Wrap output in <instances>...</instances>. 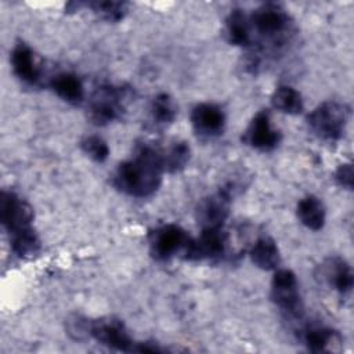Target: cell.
<instances>
[{
	"label": "cell",
	"instance_id": "cell-16",
	"mask_svg": "<svg viewBox=\"0 0 354 354\" xmlns=\"http://www.w3.org/2000/svg\"><path fill=\"white\" fill-rule=\"evenodd\" d=\"M296 214L299 221L311 231H319L325 225V205L315 195H307L301 198L297 203Z\"/></svg>",
	"mask_w": 354,
	"mask_h": 354
},
{
	"label": "cell",
	"instance_id": "cell-20",
	"mask_svg": "<svg viewBox=\"0 0 354 354\" xmlns=\"http://www.w3.org/2000/svg\"><path fill=\"white\" fill-rule=\"evenodd\" d=\"M272 106L288 115H299L304 109L301 94L290 86H279L271 97Z\"/></svg>",
	"mask_w": 354,
	"mask_h": 354
},
{
	"label": "cell",
	"instance_id": "cell-14",
	"mask_svg": "<svg viewBox=\"0 0 354 354\" xmlns=\"http://www.w3.org/2000/svg\"><path fill=\"white\" fill-rule=\"evenodd\" d=\"M224 36L227 41L238 47H250L253 43L249 17L239 8L232 10L225 18Z\"/></svg>",
	"mask_w": 354,
	"mask_h": 354
},
{
	"label": "cell",
	"instance_id": "cell-25",
	"mask_svg": "<svg viewBox=\"0 0 354 354\" xmlns=\"http://www.w3.org/2000/svg\"><path fill=\"white\" fill-rule=\"evenodd\" d=\"M90 328H91V319L79 314H73L68 317L65 322V329L68 336L76 342H84L91 339Z\"/></svg>",
	"mask_w": 354,
	"mask_h": 354
},
{
	"label": "cell",
	"instance_id": "cell-12",
	"mask_svg": "<svg viewBox=\"0 0 354 354\" xmlns=\"http://www.w3.org/2000/svg\"><path fill=\"white\" fill-rule=\"evenodd\" d=\"M10 62L14 75L26 84H35L40 80L41 68L33 53V50L24 41L17 43L12 47Z\"/></svg>",
	"mask_w": 354,
	"mask_h": 354
},
{
	"label": "cell",
	"instance_id": "cell-23",
	"mask_svg": "<svg viewBox=\"0 0 354 354\" xmlns=\"http://www.w3.org/2000/svg\"><path fill=\"white\" fill-rule=\"evenodd\" d=\"M83 6L108 22H119L124 18L129 10V4L124 1H91L84 3Z\"/></svg>",
	"mask_w": 354,
	"mask_h": 354
},
{
	"label": "cell",
	"instance_id": "cell-9",
	"mask_svg": "<svg viewBox=\"0 0 354 354\" xmlns=\"http://www.w3.org/2000/svg\"><path fill=\"white\" fill-rule=\"evenodd\" d=\"M225 248L227 235L223 228H207L198 238H191L183 257L189 261L214 260L225 253Z\"/></svg>",
	"mask_w": 354,
	"mask_h": 354
},
{
	"label": "cell",
	"instance_id": "cell-22",
	"mask_svg": "<svg viewBox=\"0 0 354 354\" xmlns=\"http://www.w3.org/2000/svg\"><path fill=\"white\" fill-rule=\"evenodd\" d=\"M10 245L12 252L21 259L32 257L40 250V239L35 230H29L26 232L11 236Z\"/></svg>",
	"mask_w": 354,
	"mask_h": 354
},
{
	"label": "cell",
	"instance_id": "cell-10",
	"mask_svg": "<svg viewBox=\"0 0 354 354\" xmlns=\"http://www.w3.org/2000/svg\"><path fill=\"white\" fill-rule=\"evenodd\" d=\"M242 141L253 149L270 152L275 149L281 141V133L272 127L271 118L267 111L257 112L246 127Z\"/></svg>",
	"mask_w": 354,
	"mask_h": 354
},
{
	"label": "cell",
	"instance_id": "cell-21",
	"mask_svg": "<svg viewBox=\"0 0 354 354\" xmlns=\"http://www.w3.org/2000/svg\"><path fill=\"white\" fill-rule=\"evenodd\" d=\"M151 118L156 124H170L177 116V104L167 93H159L153 97L149 106Z\"/></svg>",
	"mask_w": 354,
	"mask_h": 354
},
{
	"label": "cell",
	"instance_id": "cell-8",
	"mask_svg": "<svg viewBox=\"0 0 354 354\" xmlns=\"http://www.w3.org/2000/svg\"><path fill=\"white\" fill-rule=\"evenodd\" d=\"M91 339H95L98 343L119 351L131 353L134 342L129 335L124 324L113 317H105L98 319H91L90 328Z\"/></svg>",
	"mask_w": 354,
	"mask_h": 354
},
{
	"label": "cell",
	"instance_id": "cell-11",
	"mask_svg": "<svg viewBox=\"0 0 354 354\" xmlns=\"http://www.w3.org/2000/svg\"><path fill=\"white\" fill-rule=\"evenodd\" d=\"M191 124L201 138H214L225 127L224 111L212 102H201L191 111Z\"/></svg>",
	"mask_w": 354,
	"mask_h": 354
},
{
	"label": "cell",
	"instance_id": "cell-3",
	"mask_svg": "<svg viewBox=\"0 0 354 354\" xmlns=\"http://www.w3.org/2000/svg\"><path fill=\"white\" fill-rule=\"evenodd\" d=\"M350 119V106L339 101H324L306 118L313 134L326 142L339 141Z\"/></svg>",
	"mask_w": 354,
	"mask_h": 354
},
{
	"label": "cell",
	"instance_id": "cell-13",
	"mask_svg": "<svg viewBox=\"0 0 354 354\" xmlns=\"http://www.w3.org/2000/svg\"><path fill=\"white\" fill-rule=\"evenodd\" d=\"M322 277L342 296L348 295L353 289V270L350 264L342 257H333L326 260V263L322 266Z\"/></svg>",
	"mask_w": 354,
	"mask_h": 354
},
{
	"label": "cell",
	"instance_id": "cell-7",
	"mask_svg": "<svg viewBox=\"0 0 354 354\" xmlns=\"http://www.w3.org/2000/svg\"><path fill=\"white\" fill-rule=\"evenodd\" d=\"M232 185L234 184H228L220 188L217 192L199 201L195 210V216L202 230L223 228V224L230 214Z\"/></svg>",
	"mask_w": 354,
	"mask_h": 354
},
{
	"label": "cell",
	"instance_id": "cell-5",
	"mask_svg": "<svg viewBox=\"0 0 354 354\" xmlns=\"http://www.w3.org/2000/svg\"><path fill=\"white\" fill-rule=\"evenodd\" d=\"M189 241L191 236L184 228L177 224H165L149 232V253L155 260H169L177 253L184 254Z\"/></svg>",
	"mask_w": 354,
	"mask_h": 354
},
{
	"label": "cell",
	"instance_id": "cell-24",
	"mask_svg": "<svg viewBox=\"0 0 354 354\" xmlns=\"http://www.w3.org/2000/svg\"><path fill=\"white\" fill-rule=\"evenodd\" d=\"M82 151L94 162L102 163L109 156V147L106 141L98 136H86L80 141Z\"/></svg>",
	"mask_w": 354,
	"mask_h": 354
},
{
	"label": "cell",
	"instance_id": "cell-4",
	"mask_svg": "<svg viewBox=\"0 0 354 354\" xmlns=\"http://www.w3.org/2000/svg\"><path fill=\"white\" fill-rule=\"evenodd\" d=\"M271 300L290 319H301L304 304L296 274L289 268H277L271 279Z\"/></svg>",
	"mask_w": 354,
	"mask_h": 354
},
{
	"label": "cell",
	"instance_id": "cell-17",
	"mask_svg": "<svg viewBox=\"0 0 354 354\" xmlns=\"http://www.w3.org/2000/svg\"><path fill=\"white\" fill-rule=\"evenodd\" d=\"M51 90L65 102L76 105L84 98V87L82 80L69 72L57 73L50 80Z\"/></svg>",
	"mask_w": 354,
	"mask_h": 354
},
{
	"label": "cell",
	"instance_id": "cell-19",
	"mask_svg": "<svg viewBox=\"0 0 354 354\" xmlns=\"http://www.w3.org/2000/svg\"><path fill=\"white\" fill-rule=\"evenodd\" d=\"M159 152L165 171L167 173H177L183 170L191 158V149L184 141H173L167 147H159Z\"/></svg>",
	"mask_w": 354,
	"mask_h": 354
},
{
	"label": "cell",
	"instance_id": "cell-1",
	"mask_svg": "<svg viewBox=\"0 0 354 354\" xmlns=\"http://www.w3.org/2000/svg\"><path fill=\"white\" fill-rule=\"evenodd\" d=\"M163 173L159 147L145 144L137 147L134 155L118 166L113 185L126 195L147 198L158 191Z\"/></svg>",
	"mask_w": 354,
	"mask_h": 354
},
{
	"label": "cell",
	"instance_id": "cell-26",
	"mask_svg": "<svg viewBox=\"0 0 354 354\" xmlns=\"http://www.w3.org/2000/svg\"><path fill=\"white\" fill-rule=\"evenodd\" d=\"M335 181L346 189H353V166H351V163H343L336 169Z\"/></svg>",
	"mask_w": 354,
	"mask_h": 354
},
{
	"label": "cell",
	"instance_id": "cell-15",
	"mask_svg": "<svg viewBox=\"0 0 354 354\" xmlns=\"http://www.w3.org/2000/svg\"><path fill=\"white\" fill-rule=\"evenodd\" d=\"M249 256L252 263L264 271L277 270L281 264L279 249L275 241L268 235L260 236L253 243V246L249 250Z\"/></svg>",
	"mask_w": 354,
	"mask_h": 354
},
{
	"label": "cell",
	"instance_id": "cell-2",
	"mask_svg": "<svg viewBox=\"0 0 354 354\" xmlns=\"http://www.w3.org/2000/svg\"><path fill=\"white\" fill-rule=\"evenodd\" d=\"M131 100V90L126 86L102 84L94 90L88 100L87 116L91 123L105 126L119 119Z\"/></svg>",
	"mask_w": 354,
	"mask_h": 354
},
{
	"label": "cell",
	"instance_id": "cell-6",
	"mask_svg": "<svg viewBox=\"0 0 354 354\" xmlns=\"http://www.w3.org/2000/svg\"><path fill=\"white\" fill-rule=\"evenodd\" d=\"M0 217L10 238L33 230L32 206L12 191H3L0 195Z\"/></svg>",
	"mask_w": 354,
	"mask_h": 354
},
{
	"label": "cell",
	"instance_id": "cell-18",
	"mask_svg": "<svg viewBox=\"0 0 354 354\" xmlns=\"http://www.w3.org/2000/svg\"><path fill=\"white\" fill-rule=\"evenodd\" d=\"M303 343L311 353L329 351L335 343H340L336 330L324 325H308L303 330Z\"/></svg>",
	"mask_w": 354,
	"mask_h": 354
}]
</instances>
